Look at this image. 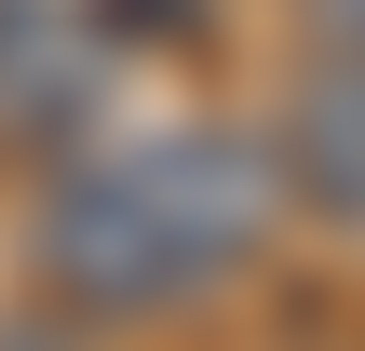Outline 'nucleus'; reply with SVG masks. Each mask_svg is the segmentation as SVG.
<instances>
[{
    "instance_id": "obj_1",
    "label": "nucleus",
    "mask_w": 365,
    "mask_h": 351,
    "mask_svg": "<svg viewBox=\"0 0 365 351\" xmlns=\"http://www.w3.org/2000/svg\"><path fill=\"white\" fill-rule=\"evenodd\" d=\"M284 162L271 135H230V122H149V135H108L81 162L41 176V284L81 311V325H163L190 298H217L271 230H284Z\"/></svg>"
},
{
    "instance_id": "obj_2",
    "label": "nucleus",
    "mask_w": 365,
    "mask_h": 351,
    "mask_svg": "<svg viewBox=\"0 0 365 351\" xmlns=\"http://www.w3.org/2000/svg\"><path fill=\"white\" fill-rule=\"evenodd\" d=\"M271 162H284V189H298V203L365 216V54H325V68L298 81V108H284Z\"/></svg>"
},
{
    "instance_id": "obj_3",
    "label": "nucleus",
    "mask_w": 365,
    "mask_h": 351,
    "mask_svg": "<svg viewBox=\"0 0 365 351\" xmlns=\"http://www.w3.org/2000/svg\"><path fill=\"white\" fill-rule=\"evenodd\" d=\"M325 27H339V54H365V0H325Z\"/></svg>"
}]
</instances>
